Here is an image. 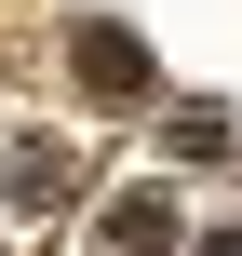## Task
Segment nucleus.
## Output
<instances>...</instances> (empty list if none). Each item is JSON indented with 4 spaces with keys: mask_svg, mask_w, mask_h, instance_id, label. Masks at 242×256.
<instances>
[{
    "mask_svg": "<svg viewBox=\"0 0 242 256\" xmlns=\"http://www.w3.org/2000/svg\"><path fill=\"white\" fill-rule=\"evenodd\" d=\"M108 256H175V202H121L108 216Z\"/></svg>",
    "mask_w": 242,
    "mask_h": 256,
    "instance_id": "obj_1",
    "label": "nucleus"
}]
</instances>
